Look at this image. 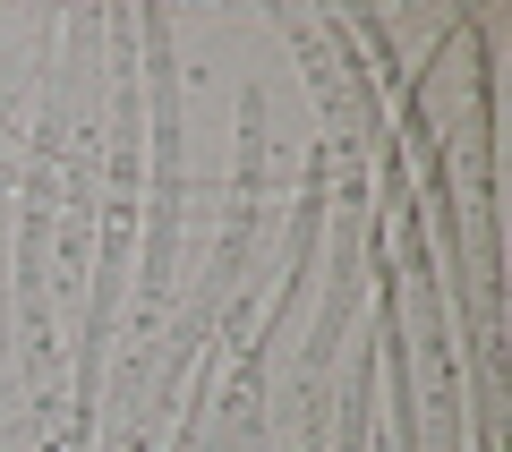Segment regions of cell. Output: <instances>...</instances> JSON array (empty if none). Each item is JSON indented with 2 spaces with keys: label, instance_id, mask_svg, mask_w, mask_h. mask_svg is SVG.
I'll use <instances>...</instances> for the list:
<instances>
[{
  "label": "cell",
  "instance_id": "1",
  "mask_svg": "<svg viewBox=\"0 0 512 452\" xmlns=\"http://www.w3.org/2000/svg\"><path fill=\"white\" fill-rule=\"evenodd\" d=\"M146 77H154V188H146V248H137V325L171 299V248H180V77H171V18L146 9Z\"/></svg>",
  "mask_w": 512,
  "mask_h": 452
},
{
  "label": "cell",
  "instance_id": "2",
  "mask_svg": "<svg viewBox=\"0 0 512 452\" xmlns=\"http://www.w3.org/2000/svg\"><path fill=\"white\" fill-rule=\"evenodd\" d=\"M367 401H376V359H359V376H350V401H342V452H367Z\"/></svg>",
  "mask_w": 512,
  "mask_h": 452
}]
</instances>
